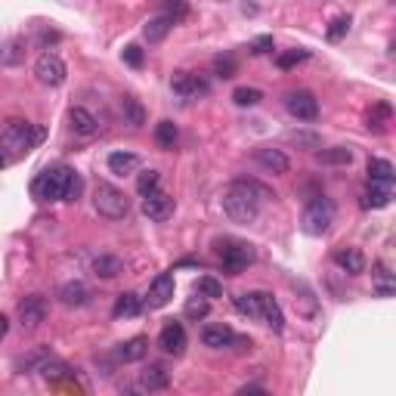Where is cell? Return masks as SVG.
Returning <instances> with one entry per match:
<instances>
[{
  "label": "cell",
  "instance_id": "obj_1",
  "mask_svg": "<svg viewBox=\"0 0 396 396\" xmlns=\"http://www.w3.org/2000/svg\"><path fill=\"white\" fill-rule=\"evenodd\" d=\"M276 198L266 186L257 180H235L230 189L223 192V210L232 223H254L260 214V201Z\"/></svg>",
  "mask_w": 396,
  "mask_h": 396
},
{
  "label": "cell",
  "instance_id": "obj_2",
  "mask_svg": "<svg viewBox=\"0 0 396 396\" xmlns=\"http://www.w3.org/2000/svg\"><path fill=\"white\" fill-rule=\"evenodd\" d=\"M40 140H44V128H40V124H31V121H22V118H13V121L4 128V137H0L4 149L16 152V155L31 152Z\"/></svg>",
  "mask_w": 396,
  "mask_h": 396
},
{
  "label": "cell",
  "instance_id": "obj_3",
  "mask_svg": "<svg viewBox=\"0 0 396 396\" xmlns=\"http://www.w3.org/2000/svg\"><path fill=\"white\" fill-rule=\"evenodd\" d=\"M94 208L99 210V217L106 220H124L130 214V198L124 196V189L112 186V183H96L94 189Z\"/></svg>",
  "mask_w": 396,
  "mask_h": 396
},
{
  "label": "cell",
  "instance_id": "obj_4",
  "mask_svg": "<svg viewBox=\"0 0 396 396\" xmlns=\"http://www.w3.org/2000/svg\"><path fill=\"white\" fill-rule=\"evenodd\" d=\"M69 176H72V167H65V164L47 167V171L38 174L35 183H31V196L38 201H62L65 186H69Z\"/></svg>",
  "mask_w": 396,
  "mask_h": 396
},
{
  "label": "cell",
  "instance_id": "obj_5",
  "mask_svg": "<svg viewBox=\"0 0 396 396\" xmlns=\"http://www.w3.org/2000/svg\"><path fill=\"white\" fill-rule=\"evenodd\" d=\"M332 223H334V201L325 196L313 198L300 214V226L307 235H325L332 230Z\"/></svg>",
  "mask_w": 396,
  "mask_h": 396
},
{
  "label": "cell",
  "instance_id": "obj_6",
  "mask_svg": "<svg viewBox=\"0 0 396 396\" xmlns=\"http://www.w3.org/2000/svg\"><path fill=\"white\" fill-rule=\"evenodd\" d=\"M220 264H223V273L230 276H239L254 264V248L248 242H223L220 245Z\"/></svg>",
  "mask_w": 396,
  "mask_h": 396
},
{
  "label": "cell",
  "instance_id": "obj_7",
  "mask_svg": "<svg viewBox=\"0 0 396 396\" xmlns=\"http://www.w3.org/2000/svg\"><path fill=\"white\" fill-rule=\"evenodd\" d=\"M47 313H50V303L44 294H28L25 300H19V322L25 332L40 328V322H47Z\"/></svg>",
  "mask_w": 396,
  "mask_h": 396
},
{
  "label": "cell",
  "instance_id": "obj_8",
  "mask_svg": "<svg viewBox=\"0 0 396 396\" xmlns=\"http://www.w3.org/2000/svg\"><path fill=\"white\" fill-rule=\"evenodd\" d=\"M35 74L44 87H59V84H65L69 69H65V62L56 53H40L38 62H35Z\"/></svg>",
  "mask_w": 396,
  "mask_h": 396
},
{
  "label": "cell",
  "instance_id": "obj_9",
  "mask_svg": "<svg viewBox=\"0 0 396 396\" xmlns=\"http://www.w3.org/2000/svg\"><path fill=\"white\" fill-rule=\"evenodd\" d=\"M285 108H288V115L298 118V121H316L319 118V103L310 90H291V94L285 96Z\"/></svg>",
  "mask_w": 396,
  "mask_h": 396
},
{
  "label": "cell",
  "instance_id": "obj_10",
  "mask_svg": "<svg viewBox=\"0 0 396 396\" xmlns=\"http://www.w3.org/2000/svg\"><path fill=\"white\" fill-rule=\"evenodd\" d=\"M171 90H174L176 96H183V99H198V96H205L208 90H210V84L201 78V74L176 72L174 78H171Z\"/></svg>",
  "mask_w": 396,
  "mask_h": 396
},
{
  "label": "cell",
  "instance_id": "obj_11",
  "mask_svg": "<svg viewBox=\"0 0 396 396\" xmlns=\"http://www.w3.org/2000/svg\"><path fill=\"white\" fill-rule=\"evenodd\" d=\"M186 344H189V338H186V328H183V322H164V328H162V334H158V347H162L167 356H183L186 353Z\"/></svg>",
  "mask_w": 396,
  "mask_h": 396
},
{
  "label": "cell",
  "instance_id": "obj_12",
  "mask_svg": "<svg viewBox=\"0 0 396 396\" xmlns=\"http://www.w3.org/2000/svg\"><path fill=\"white\" fill-rule=\"evenodd\" d=\"M174 198L167 196V192L162 189H155V192H149L146 198H142V214L149 217V220H155V223H164V220H171L174 217Z\"/></svg>",
  "mask_w": 396,
  "mask_h": 396
},
{
  "label": "cell",
  "instance_id": "obj_13",
  "mask_svg": "<svg viewBox=\"0 0 396 396\" xmlns=\"http://www.w3.org/2000/svg\"><path fill=\"white\" fill-rule=\"evenodd\" d=\"M201 344H205V347H210V350H223V347H232V344H245V341H242L230 325H205V328H201Z\"/></svg>",
  "mask_w": 396,
  "mask_h": 396
},
{
  "label": "cell",
  "instance_id": "obj_14",
  "mask_svg": "<svg viewBox=\"0 0 396 396\" xmlns=\"http://www.w3.org/2000/svg\"><path fill=\"white\" fill-rule=\"evenodd\" d=\"M174 298V273H162L155 282L149 285V294H146V307L149 310H162L167 307Z\"/></svg>",
  "mask_w": 396,
  "mask_h": 396
},
{
  "label": "cell",
  "instance_id": "obj_15",
  "mask_svg": "<svg viewBox=\"0 0 396 396\" xmlns=\"http://www.w3.org/2000/svg\"><path fill=\"white\" fill-rule=\"evenodd\" d=\"M254 162L264 167L269 174H288L291 171V162L282 149H273V146H260L254 149Z\"/></svg>",
  "mask_w": 396,
  "mask_h": 396
},
{
  "label": "cell",
  "instance_id": "obj_16",
  "mask_svg": "<svg viewBox=\"0 0 396 396\" xmlns=\"http://www.w3.org/2000/svg\"><path fill=\"white\" fill-rule=\"evenodd\" d=\"M257 300H260V322L269 325L273 332H282L285 316H282V307L276 303V298L273 294H266V291H257Z\"/></svg>",
  "mask_w": 396,
  "mask_h": 396
},
{
  "label": "cell",
  "instance_id": "obj_17",
  "mask_svg": "<svg viewBox=\"0 0 396 396\" xmlns=\"http://www.w3.org/2000/svg\"><path fill=\"white\" fill-rule=\"evenodd\" d=\"M69 124H72V130L78 133V137H94V133L99 130L96 115L90 112V108H84V106H72V112H69Z\"/></svg>",
  "mask_w": 396,
  "mask_h": 396
},
{
  "label": "cell",
  "instance_id": "obj_18",
  "mask_svg": "<svg viewBox=\"0 0 396 396\" xmlns=\"http://www.w3.org/2000/svg\"><path fill=\"white\" fill-rule=\"evenodd\" d=\"M59 300H62L65 307H87V303L94 300V291L84 282H65L62 288H59Z\"/></svg>",
  "mask_w": 396,
  "mask_h": 396
},
{
  "label": "cell",
  "instance_id": "obj_19",
  "mask_svg": "<svg viewBox=\"0 0 396 396\" xmlns=\"http://www.w3.org/2000/svg\"><path fill=\"white\" fill-rule=\"evenodd\" d=\"M332 260H334V266H341L344 273H350V276H359L362 269H366V257H362L359 248H338L332 254Z\"/></svg>",
  "mask_w": 396,
  "mask_h": 396
},
{
  "label": "cell",
  "instance_id": "obj_20",
  "mask_svg": "<svg viewBox=\"0 0 396 396\" xmlns=\"http://www.w3.org/2000/svg\"><path fill=\"white\" fill-rule=\"evenodd\" d=\"M146 353H149V341L146 338H130V341H124V344H118L115 347V359L118 362H140Z\"/></svg>",
  "mask_w": 396,
  "mask_h": 396
},
{
  "label": "cell",
  "instance_id": "obj_21",
  "mask_svg": "<svg viewBox=\"0 0 396 396\" xmlns=\"http://www.w3.org/2000/svg\"><path fill=\"white\" fill-rule=\"evenodd\" d=\"M140 313H142V300L133 291H124V294H118V298H115V307H112L115 319H133Z\"/></svg>",
  "mask_w": 396,
  "mask_h": 396
},
{
  "label": "cell",
  "instance_id": "obj_22",
  "mask_svg": "<svg viewBox=\"0 0 396 396\" xmlns=\"http://www.w3.org/2000/svg\"><path fill=\"white\" fill-rule=\"evenodd\" d=\"M90 269H94V276H99V279H115V276L124 273V260L115 254H99V257H94Z\"/></svg>",
  "mask_w": 396,
  "mask_h": 396
},
{
  "label": "cell",
  "instance_id": "obj_23",
  "mask_svg": "<svg viewBox=\"0 0 396 396\" xmlns=\"http://www.w3.org/2000/svg\"><path fill=\"white\" fill-rule=\"evenodd\" d=\"M316 162L328 164V167H347L353 162V149L347 146H332V149H319L316 152Z\"/></svg>",
  "mask_w": 396,
  "mask_h": 396
},
{
  "label": "cell",
  "instance_id": "obj_24",
  "mask_svg": "<svg viewBox=\"0 0 396 396\" xmlns=\"http://www.w3.org/2000/svg\"><path fill=\"white\" fill-rule=\"evenodd\" d=\"M140 167V158L133 155V152H112L108 155V171H112L115 176H128Z\"/></svg>",
  "mask_w": 396,
  "mask_h": 396
},
{
  "label": "cell",
  "instance_id": "obj_25",
  "mask_svg": "<svg viewBox=\"0 0 396 396\" xmlns=\"http://www.w3.org/2000/svg\"><path fill=\"white\" fill-rule=\"evenodd\" d=\"M393 164L384 158H368V183H381V186H393Z\"/></svg>",
  "mask_w": 396,
  "mask_h": 396
},
{
  "label": "cell",
  "instance_id": "obj_26",
  "mask_svg": "<svg viewBox=\"0 0 396 396\" xmlns=\"http://www.w3.org/2000/svg\"><path fill=\"white\" fill-rule=\"evenodd\" d=\"M171 28H174V22L167 19V16L158 13V16H152V19L146 22V28H142V38H146L149 44H158V40L167 38V31H171Z\"/></svg>",
  "mask_w": 396,
  "mask_h": 396
},
{
  "label": "cell",
  "instance_id": "obj_27",
  "mask_svg": "<svg viewBox=\"0 0 396 396\" xmlns=\"http://www.w3.org/2000/svg\"><path fill=\"white\" fill-rule=\"evenodd\" d=\"M121 118L130 128H142V124H146V108L140 106L137 96H124L121 99Z\"/></svg>",
  "mask_w": 396,
  "mask_h": 396
},
{
  "label": "cell",
  "instance_id": "obj_28",
  "mask_svg": "<svg viewBox=\"0 0 396 396\" xmlns=\"http://www.w3.org/2000/svg\"><path fill=\"white\" fill-rule=\"evenodd\" d=\"M140 384L146 387V390H164V387L171 384V375H167L164 366H149V368H142Z\"/></svg>",
  "mask_w": 396,
  "mask_h": 396
},
{
  "label": "cell",
  "instance_id": "obj_29",
  "mask_svg": "<svg viewBox=\"0 0 396 396\" xmlns=\"http://www.w3.org/2000/svg\"><path fill=\"white\" fill-rule=\"evenodd\" d=\"M372 288H375L378 298H393L396 279H393V273L384 264H375V285H372Z\"/></svg>",
  "mask_w": 396,
  "mask_h": 396
},
{
  "label": "cell",
  "instance_id": "obj_30",
  "mask_svg": "<svg viewBox=\"0 0 396 396\" xmlns=\"http://www.w3.org/2000/svg\"><path fill=\"white\" fill-rule=\"evenodd\" d=\"M390 106H387V103H378L375 108H372V112H368L366 115V128L368 130H375V133H384L387 130V124H390Z\"/></svg>",
  "mask_w": 396,
  "mask_h": 396
},
{
  "label": "cell",
  "instance_id": "obj_31",
  "mask_svg": "<svg viewBox=\"0 0 396 396\" xmlns=\"http://www.w3.org/2000/svg\"><path fill=\"white\" fill-rule=\"evenodd\" d=\"M291 288L294 291H300V298H294V303H300V313L307 316V319H313L319 313V303H316V294L307 288L303 282H291Z\"/></svg>",
  "mask_w": 396,
  "mask_h": 396
},
{
  "label": "cell",
  "instance_id": "obj_32",
  "mask_svg": "<svg viewBox=\"0 0 396 396\" xmlns=\"http://www.w3.org/2000/svg\"><path fill=\"white\" fill-rule=\"evenodd\" d=\"M390 196H393L390 186L372 183V186H368V192H366V198H362V208H387V205H390Z\"/></svg>",
  "mask_w": 396,
  "mask_h": 396
},
{
  "label": "cell",
  "instance_id": "obj_33",
  "mask_svg": "<svg viewBox=\"0 0 396 396\" xmlns=\"http://www.w3.org/2000/svg\"><path fill=\"white\" fill-rule=\"evenodd\" d=\"M235 310L248 319H260V300H257V291H248V294H235L232 298Z\"/></svg>",
  "mask_w": 396,
  "mask_h": 396
},
{
  "label": "cell",
  "instance_id": "obj_34",
  "mask_svg": "<svg viewBox=\"0 0 396 396\" xmlns=\"http://www.w3.org/2000/svg\"><path fill=\"white\" fill-rule=\"evenodd\" d=\"M155 142L162 149H174L176 146V124L174 121H158L155 128Z\"/></svg>",
  "mask_w": 396,
  "mask_h": 396
},
{
  "label": "cell",
  "instance_id": "obj_35",
  "mask_svg": "<svg viewBox=\"0 0 396 396\" xmlns=\"http://www.w3.org/2000/svg\"><path fill=\"white\" fill-rule=\"evenodd\" d=\"M196 291H198V298H205V300H210V298H223V285L214 279V276H201V279L196 282Z\"/></svg>",
  "mask_w": 396,
  "mask_h": 396
},
{
  "label": "cell",
  "instance_id": "obj_36",
  "mask_svg": "<svg viewBox=\"0 0 396 396\" xmlns=\"http://www.w3.org/2000/svg\"><path fill=\"white\" fill-rule=\"evenodd\" d=\"M232 99H235V106L248 108V106H257L260 99H264V94H260L257 87H235V94H232Z\"/></svg>",
  "mask_w": 396,
  "mask_h": 396
},
{
  "label": "cell",
  "instance_id": "obj_37",
  "mask_svg": "<svg viewBox=\"0 0 396 396\" xmlns=\"http://www.w3.org/2000/svg\"><path fill=\"white\" fill-rule=\"evenodd\" d=\"M25 56V44L22 40H10L6 47H0V62L4 65H16Z\"/></svg>",
  "mask_w": 396,
  "mask_h": 396
},
{
  "label": "cell",
  "instance_id": "obj_38",
  "mask_svg": "<svg viewBox=\"0 0 396 396\" xmlns=\"http://www.w3.org/2000/svg\"><path fill=\"white\" fill-rule=\"evenodd\" d=\"M158 180H162V176H158V171H142V174L137 176V192H140L142 198H146L149 192L158 189Z\"/></svg>",
  "mask_w": 396,
  "mask_h": 396
},
{
  "label": "cell",
  "instance_id": "obj_39",
  "mask_svg": "<svg viewBox=\"0 0 396 396\" xmlns=\"http://www.w3.org/2000/svg\"><path fill=\"white\" fill-rule=\"evenodd\" d=\"M350 31V16H338L332 25H328V31H325V38L332 40V44H338V40L344 38Z\"/></svg>",
  "mask_w": 396,
  "mask_h": 396
},
{
  "label": "cell",
  "instance_id": "obj_40",
  "mask_svg": "<svg viewBox=\"0 0 396 396\" xmlns=\"http://www.w3.org/2000/svg\"><path fill=\"white\" fill-rule=\"evenodd\" d=\"M303 59H307V50H288V53H282V56H276V65L279 69H294V65H300Z\"/></svg>",
  "mask_w": 396,
  "mask_h": 396
},
{
  "label": "cell",
  "instance_id": "obj_41",
  "mask_svg": "<svg viewBox=\"0 0 396 396\" xmlns=\"http://www.w3.org/2000/svg\"><path fill=\"white\" fill-rule=\"evenodd\" d=\"M210 313V300H205V298H189V303H186V316L189 319H205Z\"/></svg>",
  "mask_w": 396,
  "mask_h": 396
},
{
  "label": "cell",
  "instance_id": "obj_42",
  "mask_svg": "<svg viewBox=\"0 0 396 396\" xmlns=\"http://www.w3.org/2000/svg\"><path fill=\"white\" fill-rule=\"evenodd\" d=\"M40 372H44V378H50V381H65V378H69V366H62V362H44Z\"/></svg>",
  "mask_w": 396,
  "mask_h": 396
},
{
  "label": "cell",
  "instance_id": "obj_43",
  "mask_svg": "<svg viewBox=\"0 0 396 396\" xmlns=\"http://www.w3.org/2000/svg\"><path fill=\"white\" fill-rule=\"evenodd\" d=\"M81 192H84V180H81V174H78V171H72V176H69V186H65L62 201H78V198H81Z\"/></svg>",
  "mask_w": 396,
  "mask_h": 396
},
{
  "label": "cell",
  "instance_id": "obj_44",
  "mask_svg": "<svg viewBox=\"0 0 396 396\" xmlns=\"http://www.w3.org/2000/svg\"><path fill=\"white\" fill-rule=\"evenodd\" d=\"M162 16H167V19H171V22L176 25L180 19H186V16H189V6H186V4H180V0H174V4H164Z\"/></svg>",
  "mask_w": 396,
  "mask_h": 396
},
{
  "label": "cell",
  "instance_id": "obj_45",
  "mask_svg": "<svg viewBox=\"0 0 396 396\" xmlns=\"http://www.w3.org/2000/svg\"><path fill=\"white\" fill-rule=\"evenodd\" d=\"M291 142H298V146H307V149H319V137L316 133H303V130H291L288 133Z\"/></svg>",
  "mask_w": 396,
  "mask_h": 396
},
{
  "label": "cell",
  "instance_id": "obj_46",
  "mask_svg": "<svg viewBox=\"0 0 396 396\" xmlns=\"http://www.w3.org/2000/svg\"><path fill=\"white\" fill-rule=\"evenodd\" d=\"M214 69H217V74H220V78H232V74H235V59L232 56H220L214 62Z\"/></svg>",
  "mask_w": 396,
  "mask_h": 396
},
{
  "label": "cell",
  "instance_id": "obj_47",
  "mask_svg": "<svg viewBox=\"0 0 396 396\" xmlns=\"http://www.w3.org/2000/svg\"><path fill=\"white\" fill-rule=\"evenodd\" d=\"M124 62L133 65V69H140L142 65V50L137 44H130V47H124Z\"/></svg>",
  "mask_w": 396,
  "mask_h": 396
},
{
  "label": "cell",
  "instance_id": "obj_48",
  "mask_svg": "<svg viewBox=\"0 0 396 396\" xmlns=\"http://www.w3.org/2000/svg\"><path fill=\"white\" fill-rule=\"evenodd\" d=\"M269 50H273V38H269V35L257 38L254 44H251V53H254V56H264V53H269Z\"/></svg>",
  "mask_w": 396,
  "mask_h": 396
},
{
  "label": "cell",
  "instance_id": "obj_49",
  "mask_svg": "<svg viewBox=\"0 0 396 396\" xmlns=\"http://www.w3.org/2000/svg\"><path fill=\"white\" fill-rule=\"evenodd\" d=\"M235 396H269V393L264 390V387H254V384H251V387H242V390L235 393Z\"/></svg>",
  "mask_w": 396,
  "mask_h": 396
},
{
  "label": "cell",
  "instance_id": "obj_50",
  "mask_svg": "<svg viewBox=\"0 0 396 396\" xmlns=\"http://www.w3.org/2000/svg\"><path fill=\"white\" fill-rule=\"evenodd\" d=\"M6 332H10V319H6V316H0V341L6 338Z\"/></svg>",
  "mask_w": 396,
  "mask_h": 396
},
{
  "label": "cell",
  "instance_id": "obj_51",
  "mask_svg": "<svg viewBox=\"0 0 396 396\" xmlns=\"http://www.w3.org/2000/svg\"><path fill=\"white\" fill-rule=\"evenodd\" d=\"M0 167H6V152L0 149Z\"/></svg>",
  "mask_w": 396,
  "mask_h": 396
}]
</instances>
